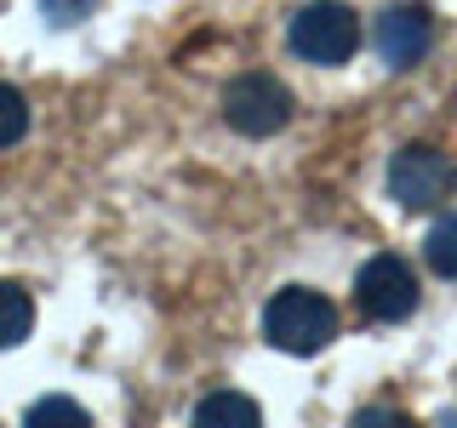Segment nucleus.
Returning <instances> with one entry per match:
<instances>
[{"mask_svg":"<svg viewBox=\"0 0 457 428\" xmlns=\"http://www.w3.org/2000/svg\"><path fill=\"white\" fill-rule=\"evenodd\" d=\"M263 337L286 354H320L326 342L337 337V309L332 297L309 292V285H286V292L269 297L263 309Z\"/></svg>","mask_w":457,"mask_h":428,"instance_id":"1","label":"nucleus"},{"mask_svg":"<svg viewBox=\"0 0 457 428\" xmlns=\"http://www.w3.org/2000/svg\"><path fill=\"white\" fill-rule=\"evenodd\" d=\"M223 120L235 126L240 137H275L280 126L292 120V92H286V80L263 75V69L235 75L223 86Z\"/></svg>","mask_w":457,"mask_h":428,"instance_id":"2","label":"nucleus"},{"mask_svg":"<svg viewBox=\"0 0 457 428\" xmlns=\"http://www.w3.org/2000/svg\"><path fill=\"white\" fill-rule=\"evenodd\" d=\"M354 46H361V18H354L343 0H309L292 18V52L309 57V63H349Z\"/></svg>","mask_w":457,"mask_h":428,"instance_id":"3","label":"nucleus"},{"mask_svg":"<svg viewBox=\"0 0 457 428\" xmlns=\"http://www.w3.org/2000/svg\"><path fill=\"white\" fill-rule=\"evenodd\" d=\"M354 303H361L366 320H383V325H395V320H406L411 309H418V275H411V263L406 257H371V263L354 275Z\"/></svg>","mask_w":457,"mask_h":428,"instance_id":"4","label":"nucleus"},{"mask_svg":"<svg viewBox=\"0 0 457 428\" xmlns=\"http://www.w3.org/2000/svg\"><path fill=\"white\" fill-rule=\"evenodd\" d=\"M457 171L440 149H428V143H406V149L389 160V194L400 200L406 211H428L440 206V200L452 194Z\"/></svg>","mask_w":457,"mask_h":428,"instance_id":"5","label":"nucleus"},{"mask_svg":"<svg viewBox=\"0 0 457 428\" xmlns=\"http://www.w3.org/2000/svg\"><path fill=\"white\" fill-rule=\"evenodd\" d=\"M371 40H378V57L389 69H411V63L428 57V46H435V29H428L423 6H389L378 18V29H371Z\"/></svg>","mask_w":457,"mask_h":428,"instance_id":"6","label":"nucleus"},{"mask_svg":"<svg viewBox=\"0 0 457 428\" xmlns=\"http://www.w3.org/2000/svg\"><path fill=\"white\" fill-rule=\"evenodd\" d=\"M189 428H263V411L257 399H246L240 389H218L195 406V423Z\"/></svg>","mask_w":457,"mask_h":428,"instance_id":"7","label":"nucleus"},{"mask_svg":"<svg viewBox=\"0 0 457 428\" xmlns=\"http://www.w3.org/2000/svg\"><path fill=\"white\" fill-rule=\"evenodd\" d=\"M35 332V297L18 280H0V349H18Z\"/></svg>","mask_w":457,"mask_h":428,"instance_id":"8","label":"nucleus"},{"mask_svg":"<svg viewBox=\"0 0 457 428\" xmlns=\"http://www.w3.org/2000/svg\"><path fill=\"white\" fill-rule=\"evenodd\" d=\"M23 428H92V417H86V406H75L69 394H46L29 406Z\"/></svg>","mask_w":457,"mask_h":428,"instance_id":"9","label":"nucleus"},{"mask_svg":"<svg viewBox=\"0 0 457 428\" xmlns=\"http://www.w3.org/2000/svg\"><path fill=\"white\" fill-rule=\"evenodd\" d=\"M423 257H428V268H435V275L457 280V218H440L435 228H428Z\"/></svg>","mask_w":457,"mask_h":428,"instance_id":"10","label":"nucleus"},{"mask_svg":"<svg viewBox=\"0 0 457 428\" xmlns=\"http://www.w3.org/2000/svg\"><path fill=\"white\" fill-rule=\"evenodd\" d=\"M29 132V103H23V92L18 86H6L0 80V149H12Z\"/></svg>","mask_w":457,"mask_h":428,"instance_id":"11","label":"nucleus"},{"mask_svg":"<svg viewBox=\"0 0 457 428\" xmlns=\"http://www.w3.org/2000/svg\"><path fill=\"white\" fill-rule=\"evenodd\" d=\"M349 428H418V423H411L406 411H395V406H366Z\"/></svg>","mask_w":457,"mask_h":428,"instance_id":"12","label":"nucleus"},{"mask_svg":"<svg viewBox=\"0 0 457 428\" xmlns=\"http://www.w3.org/2000/svg\"><path fill=\"white\" fill-rule=\"evenodd\" d=\"M80 12H86V0H46V18L52 23H75Z\"/></svg>","mask_w":457,"mask_h":428,"instance_id":"13","label":"nucleus"}]
</instances>
